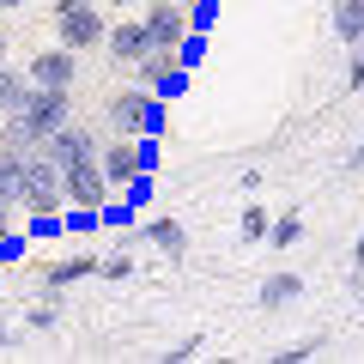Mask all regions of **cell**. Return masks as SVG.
Returning a JSON list of instances; mask_svg holds the SVG:
<instances>
[{
	"label": "cell",
	"mask_w": 364,
	"mask_h": 364,
	"mask_svg": "<svg viewBox=\"0 0 364 364\" xmlns=\"http://www.w3.org/2000/svg\"><path fill=\"white\" fill-rule=\"evenodd\" d=\"M104 31H109V18L97 13V0H55V37H61V49L85 55V49L104 43Z\"/></svg>",
	"instance_id": "1"
},
{
	"label": "cell",
	"mask_w": 364,
	"mask_h": 364,
	"mask_svg": "<svg viewBox=\"0 0 364 364\" xmlns=\"http://www.w3.org/2000/svg\"><path fill=\"white\" fill-rule=\"evenodd\" d=\"M67 195H61V164H55L49 152H31L25 158V188H18V213H61Z\"/></svg>",
	"instance_id": "2"
},
{
	"label": "cell",
	"mask_w": 364,
	"mask_h": 364,
	"mask_svg": "<svg viewBox=\"0 0 364 364\" xmlns=\"http://www.w3.org/2000/svg\"><path fill=\"white\" fill-rule=\"evenodd\" d=\"M109 128L116 134H164V104L152 91H116L109 97Z\"/></svg>",
	"instance_id": "3"
},
{
	"label": "cell",
	"mask_w": 364,
	"mask_h": 364,
	"mask_svg": "<svg viewBox=\"0 0 364 364\" xmlns=\"http://www.w3.org/2000/svg\"><path fill=\"white\" fill-rule=\"evenodd\" d=\"M61 195H67V207H85V213H97L116 188L104 182V170H97V158H73V164H61Z\"/></svg>",
	"instance_id": "4"
},
{
	"label": "cell",
	"mask_w": 364,
	"mask_h": 364,
	"mask_svg": "<svg viewBox=\"0 0 364 364\" xmlns=\"http://www.w3.org/2000/svg\"><path fill=\"white\" fill-rule=\"evenodd\" d=\"M97 170H104L109 188L134 182V176H140V140H134V134H109V140H97Z\"/></svg>",
	"instance_id": "5"
},
{
	"label": "cell",
	"mask_w": 364,
	"mask_h": 364,
	"mask_svg": "<svg viewBox=\"0 0 364 364\" xmlns=\"http://www.w3.org/2000/svg\"><path fill=\"white\" fill-rule=\"evenodd\" d=\"M18 116H25L31 128L49 140V134L67 122V91H61V85H31V97H25V109H18Z\"/></svg>",
	"instance_id": "6"
},
{
	"label": "cell",
	"mask_w": 364,
	"mask_h": 364,
	"mask_svg": "<svg viewBox=\"0 0 364 364\" xmlns=\"http://www.w3.org/2000/svg\"><path fill=\"white\" fill-rule=\"evenodd\" d=\"M146 37L164 43V49H176L182 37H188V6H176V0H146Z\"/></svg>",
	"instance_id": "7"
},
{
	"label": "cell",
	"mask_w": 364,
	"mask_h": 364,
	"mask_svg": "<svg viewBox=\"0 0 364 364\" xmlns=\"http://www.w3.org/2000/svg\"><path fill=\"white\" fill-rule=\"evenodd\" d=\"M104 49H109V61L134 67L146 49H152V37H146V25H140V18H122V25H109V31H104Z\"/></svg>",
	"instance_id": "8"
},
{
	"label": "cell",
	"mask_w": 364,
	"mask_h": 364,
	"mask_svg": "<svg viewBox=\"0 0 364 364\" xmlns=\"http://www.w3.org/2000/svg\"><path fill=\"white\" fill-rule=\"evenodd\" d=\"M73 73H79V55L73 49H43L37 61H31V85H73Z\"/></svg>",
	"instance_id": "9"
},
{
	"label": "cell",
	"mask_w": 364,
	"mask_h": 364,
	"mask_svg": "<svg viewBox=\"0 0 364 364\" xmlns=\"http://www.w3.org/2000/svg\"><path fill=\"white\" fill-rule=\"evenodd\" d=\"M146 243L152 249H164V255H182V249H188V237H182V225L176 219H164V213H158V219H146Z\"/></svg>",
	"instance_id": "10"
},
{
	"label": "cell",
	"mask_w": 364,
	"mask_h": 364,
	"mask_svg": "<svg viewBox=\"0 0 364 364\" xmlns=\"http://www.w3.org/2000/svg\"><path fill=\"white\" fill-rule=\"evenodd\" d=\"M31 97V73H13V67L0 61V116H18Z\"/></svg>",
	"instance_id": "11"
},
{
	"label": "cell",
	"mask_w": 364,
	"mask_h": 364,
	"mask_svg": "<svg viewBox=\"0 0 364 364\" xmlns=\"http://www.w3.org/2000/svg\"><path fill=\"white\" fill-rule=\"evenodd\" d=\"M25 188V152H0V207H18Z\"/></svg>",
	"instance_id": "12"
},
{
	"label": "cell",
	"mask_w": 364,
	"mask_h": 364,
	"mask_svg": "<svg viewBox=\"0 0 364 364\" xmlns=\"http://www.w3.org/2000/svg\"><path fill=\"white\" fill-rule=\"evenodd\" d=\"M298 291H304V279H298V273H273L267 286H261V310H286V304L298 298Z\"/></svg>",
	"instance_id": "13"
},
{
	"label": "cell",
	"mask_w": 364,
	"mask_h": 364,
	"mask_svg": "<svg viewBox=\"0 0 364 364\" xmlns=\"http://www.w3.org/2000/svg\"><path fill=\"white\" fill-rule=\"evenodd\" d=\"M85 273H97V261H91V255H73V261H55V267L43 273V286L61 291V286H73V279H85Z\"/></svg>",
	"instance_id": "14"
},
{
	"label": "cell",
	"mask_w": 364,
	"mask_h": 364,
	"mask_svg": "<svg viewBox=\"0 0 364 364\" xmlns=\"http://www.w3.org/2000/svg\"><path fill=\"white\" fill-rule=\"evenodd\" d=\"M334 31H340L346 43L364 37V0H340V6H334Z\"/></svg>",
	"instance_id": "15"
},
{
	"label": "cell",
	"mask_w": 364,
	"mask_h": 364,
	"mask_svg": "<svg viewBox=\"0 0 364 364\" xmlns=\"http://www.w3.org/2000/svg\"><path fill=\"white\" fill-rule=\"evenodd\" d=\"M298 237H304V219H298V213H286L279 225H267V243H279V249H291Z\"/></svg>",
	"instance_id": "16"
},
{
	"label": "cell",
	"mask_w": 364,
	"mask_h": 364,
	"mask_svg": "<svg viewBox=\"0 0 364 364\" xmlns=\"http://www.w3.org/2000/svg\"><path fill=\"white\" fill-rule=\"evenodd\" d=\"M267 225H273L267 213H261V207H249V213H243V243H261V237H267Z\"/></svg>",
	"instance_id": "17"
},
{
	"label": "cell",
	"mask_w": 364,
	"mask_h": 364,
	"mask_svg": "<svg viewBox=\"0 0 364 364\" xmlns=\"http://www.w3.org/2000/svg\"><path fill=\"white\" fill-rule=\"evenodd\" d=\"M322 346H328V334H316V340H298V346H286L279 358H286V364H304V358H316Z\"/></svg>",
	"instance_id": "18"
},
{
	"label": "cell",
	"mask_w": 364,
	"mask_h": 364,
	"mask_svg": "<svg viewBox=\"0 0 364 364\" xmlns=\"http://www.w3.org/2000/svg\"><path fill=\"white\" fill-rule=\"evenodd\" d=\"M97 273H104V279H128L134 261H128V255H109V261H97Z\"/></svg>",
	"instance_id": "19"
},
{
	"label": "cell",
	"mask_w": 364,
	"mask_h": 364,
	"mask_svg": "<svg viewBox=\"0 0 364 364\" xmlns=\"http://www.w3.org/2000/svg\"><path fill=\"white\" fill-rule=\"evenodd\" d=\"M188 25H195V31L213 25V0H195V6H188Z\"/></svg>",
	"instance_id": "20"
},
{
	"label": "cell",
	"mask_w": 364,
	"mask_h": 364,
	"mask_svg": "<svg viewBox=\"0 0 364 364\" xmlns=\"http://www.w3.org/2000/svg\"><path fill=\"white\" fill-rule=\"evenodd\" d=\"M31 328H55V304H37L31 310Z\"/></svg>",
	"instance_id": "21"
},
{
	"label": "cell",
	"mask_w": 364,
	"mask_h": 364,
	"mask_svg": "<svg viewBox=\"0 0 364 364\" xmlns=\"http://www.w3.org/2000/svg\"><path fill=\"white\" fill-rule=\"evenodd\" d=\"M6 231H13V207H0V237H6Z\"/></svg>",
	"instance_id": "22"
},
{
	"label": "cell",
	"mask_w": 364,
	"mask_h": 364,
	"mask_svg": "<svg viewBox=\"0 0 364 364\" xmlns=\"http://www.w3.org/2000/svg\"><path fill=\"white\" fill-rule=\"evenodd\" d=\"M6 43H13V37H6V31H0V61H6Z\"/></svg>",
	"instance_id": "23"
},
{
	"label": "cell",
	"mask_w": 364,
	"mask_h": 364,
	"mask_svg": "<svg viewBox=\"0 0 364 364\" xmlns=\"http://www.w3.org/2000/svg\"><path fill=\"white\" fill-rule=\"evenodd\" d=\"M0 346H13V334H6V328H0Z\"/></svg>",
	"instance_id": "24"
},
{
	"label": "cell",
	"mask_w": 364,
	"mask_h": 364,
	"mask_svg": "<svg viewBox=\"0 0 364 364\" xmlns=\"http://www.w3.org/2000/svg\"><path fill=\"white\" fill-rule=\"evenodd\" d=\"M0 6H25V0H0Z\"/></svg>",
	"instance_id": "25"
},
{
	"label": "cell",
	"mask_w": 364,
	"mask_h": 364,
	"mask_svg": "<svg viewBox=\"0 0 364 364\" xmlns=\"http://www.w3.org/2000/svg\"><path fill=\"white\" fill-rule=\"evenodd\" d=\"M116 6H140V0H116Z\"/></svg>",
	"instance_id": "26"
},
{
	"label": "cell",
	"mask_w": 364,
	"mask_h": 364,
	"mask_svg": "<svg viewBox=\"0 0 364 364\" xmlns=\"http://www.w3.org/2000/svg\"><path fill=\"white\" fill-rule=\"evenodd\" d=\"M176 6H195V0H176Z\"/></svg>",
	"instance_id": "27"
}]
</instances>
